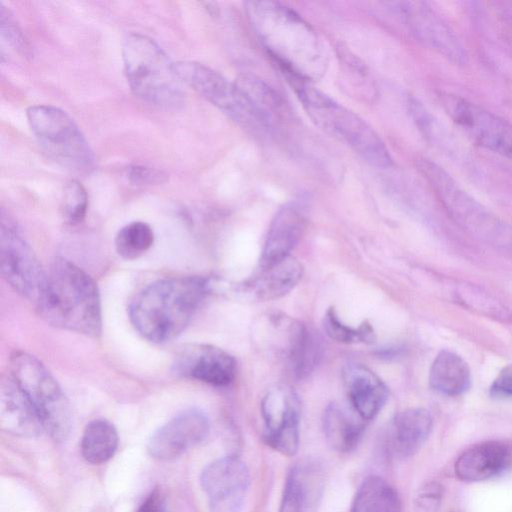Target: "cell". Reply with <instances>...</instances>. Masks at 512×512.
I'll list each match as a JSON object with an SVG mask.
<instances>
[{
  "instance_id": "1",
  "label": "cell",
  "mask_w": 512,
  "mask_h": 512,
  "mask_svg": "<svg viewBox=\"0 0 512 512\" xmlns=\"http://www.w3.org/2000/svg\"><path fill=\"white\" fill-rule=\"evenodd\" d=\"M246 10L258 38L283 74L310 82L324 74L328 63L324 44L299 14L274 1H249Z\"/></svg>"
},
{
  "instance_id": "2",
  "label": "cell",
  "mask_w": 512,
  "mask_h": 512,
  "mask_svg": "<svg viewBox=\"0 0 512 512\" xmlns=\"http://www.w3.org/2000/svg\"><path fill=\"white\" fill-rule=\"evenodd\" d=\"M208 288L207 280L197 276L157 280L132 299L128 308L131 323L148 341L169 342L188 326Z\"/></svg>"
},
{
  "instance_id": "3",
  "label": "cell",
  "mask_w": 512,
  "mask_h": 512,
  "mask_svg": "<svg viewBox=\"0 0 512 512\" xmlns=\"http://www.w3.org/2000/svg\"><path fill=\"white\" fill-rule=\"evenodd\" d=\"M48 324L98 338L102 330L100 296L95 281L65 258H56L35 303Z\"/></svg>"
},
{
  "instance_id": "4",
  "label": "cell",
  "mask_w": 512,
  "mask_h": 512,
  "mask_svg": "<svg viewBox=\"0 0 512 512\" xmlns=\"http://www.w3.org/2000/svg\"><path fill=\"white\" fill-rule=\"evenodd\" d=\"M284 76L316 126L349 146L369 164L379 168L392 164L385 143L365 120L314 87L310 81Z\"/></svg>"
},
{
  "instance_id": "5",
  "label": "cell",
  "mask_w": 512,
  "mask_h": 512,
  "mask_svg": "<svg viewBox=\"0 0 512 512\" xmlns=\"http://www.w3.org/2000/svg\"><path fill=\"white\" fill-rule=\"evenodd\" d=\"M417 168L450 218L470 236L512 258V225L503 221L460 185L435 162L421 158Z\"/></svg>"
},
{
  "instance_id": "6",
  "label": "cell",
  "mask_w": 512,
  "mask_h": 512,
  "mask_svg": "<svg viewBox=\"0 0 512 512\" xmlns=\"http://www.w3.org/2000/svg\"><path fill=\"white\" fill-rule=\"evenodd\" d=\"M127 81L143 101L163 109L176 110L184 104V92L174 63L151 38L131 33L122 46Z\"/></svg>"
},
{
  "instance_id": "7",
  "label": "cell",
  "mask_w": 512,
  "mask_h": 512,
  "mask_svg": "<svg viewBox=\"0 0 512 512\" xmlns=\"http://www.w3.org/2000/svg\"><path fill=\"white\" fill-rule=\"evenodd\" d=\"M27 120L41 149L57 165L76 175L95 169V156L75 121L52 105L27 109Z\"/></svg>"
},
{
  "instance_id": "8",
  "label": "cell",
  "mask_w": 512,
  "mask_h": 512,
  "mask_svg": "<svg viewBox=\"0 0 512 512\" xmlns=\"http://www.w3.org/2000/svg\"><path fill=\"white\" fill-rule=\"evenodd\" d=\"M10 375L36 410L44 430L63 441L71 430L69 402L57 380L35 356L15 351L10 357Z\"/></svg>"
},
{
  "instance_id": "9",
  "label": "cell",
  "mask_w": 512,
  "mask_h": 512,
  "mask_svg": "<svg viewBox=\"0 0 512 512\" xmlns=\"http://www.w3.org/2000/svg\"><path fill=\"white\" fill-rule=\"evenodd\" d=\"M180 80L216 106L231 120L253 133L270 131L235 82H230L212 68L193 61L174 63Z\"/></svg>"
},
{
  "instance_id": "10",
  "label": "cell",
  "mask_w": 512,
  "mask_h": 512,
  "mask_svg": "<svg viewBox=\"0 0 512 512\" xmlns=\"http://www.w3.org/2000/svg\"><path fill=\"white\" fill-rule=\"evenodd\" d=\"M0 263L5 281L20 295L36 303L46 272L13 219L1 210Z\"/></svg>"
},
{
  "instance_id": "11",
  "label": "cell",
  "mask_w": 512,
  "mask_h": 512,
  "mask_svg": "<svg viewBox=\"0 0 512 512\" xmlns=\"http://www.w3.org/2000/svg\"><path fill=\"white\" fill-rule=\"evenodd\" d=\"M445 111L476 144L512 161V124L461 97L441 96Z\"/></svg>"
},
{
  "instance_id": "12",
  "label": "cell",
  "mask_w": 512,
  "mask_h": 512,
  "mask_svg": "<svg viewBox=\"0 0 512 512\" xmlns=\"http://www.w3.org/2000/svg\"><path fill=\"white\" fill-rule=\"evenodd\" d=\"M410 32L424 45L457 65L467 61L465 47L448 23L424 2L394 3Z\"/></svg>"
},
{
  "instance_id": "13",
  "label": "cell",
  "mask_w": 512,
  "mask_h": 512,
  "mask_svg": "<svg viewBox=\"0 0 512 512\" xmlns=\"http://www.w3.org/2000/svg\"><path fill=\"white\" fill-rule=\"evenodd\" d=\"M265 423V440L286 456L296 454L299 446V403L294 392L285 385L271 388L261 403Z\"/></svg>"
},
{
  "instance_id": "14",
  "label": "cell",
  "mask_w": 512,
  "mask_h": 512,
  "mask_svg": "<svg viewBox=\"0 0 512 512\" xmlns=\"http://www.w3.org/2000/svg\"><path fill=\"white\" fill-rule=\"evenodd\" d=\"M211 512H239L247 494L250 475L237 457H224L205 467L200 477Z\"/></svg>"
},
{
  "instance_id": "15",
  "label": "cell",
  "mask_w": 512,
  "mask_h": 512,
  "mask_svg": "<svg viewBox=\"0 0 512 512\" xmlns=\"http://www.w3.org/2000/svg\"><path fill=\"white\" fill-rule=\"evenodd\" d=\"M173 371L182 377L215 386H227L235 378L236 361L221 348L191 343L182 346L173 361Z\"/></svg>"
},
{
  "instance_id": "16",
  "label": "cell",
  "mask_w": 512,
  "mask_h": 512,
  "mask_svg": "<svg viewBox=\"0 0 512 512\" xmlns=\"http://www.w3.org/2000/svg\"><path fill=\"white\" fill-rule=\"evenodd\" d=\"M209 430V420L204 412L185 410L154 433L147 446L148 453L157 460L174 459L205 440Z\"/></svg>"
},
{
  "instance_id": "17",
  "label": "cell",
  "mask_w": 512,
  "mask_h": 512,
  "mask_svg": "<svg viewBox=\"0 0 512 512\" xmlns=\"http://www.w3.org/2000/svg\"><path fill=\"white\" fill-rule=\"evenodd\" d=\"M432 424V416L424 408H408L397 413L384 432V452L396 460L413 456L429 437Z\"/></svg>"
},
{
  "instance_id": "18",
  "label": "cell",
  "mask_w": 512,
  "mask_h": 512,
  "mask_svg": "<svg viewBox=\"0 0 512 512\" xmlns=\"http://www.w3.org/2000/svg\"><path fill=\"white\" fill-rule=\"evenodd\" d=\"M324 483L321 463L312 458L297 461L287 475L279 512H317Z\"/></svg>"
},
{
  "instance_id": "19",
  "label": "cell",
  "mask_w": 512,
  "mask_h": 512,
  "mask_svg": "<svg viewBox=\"0 0 512 512\" xmlns=\"http://www.w3.org/2000/svg\"><path fill=\"white\" fill-rule=\"evenodd\" d=\"M306 227L302 205L290 202L275 214L268 229L260 257V270L266 269L290 256Z\"/></svg>"
},
{
  "instance_id": "20",
  "label": "cell",
  "mask_w": 512,
  "mask_h": 512,
  "mask_svg": "<svg viewBox=\"0 0 512 512\" xmlns=\"http://www.w3.org/2000/svg\"><path fill=\"white\" fill-rule=\"evenodd\" d=\"M0 426L20 437H36L45 431L33 405L10 374L0 381Z\"/></svg>"
},
{
  "instance_id": "21",
  "label": "cell",
  "mask_w": 512,
  "mask_h": 512,
  "mask_svg": "<svg viewBox=\"0 0 512 512\" xmlns=\"http://www.w3.org/2000/svg\"><path fill=\"white\" fill-rule=\"evenodd\" d=\"M343 382L352 408L363 421L373 419L388 399L387 386L363 365H347L343 370Z\"/></svg>"
},
{
  "instance_id": "22",
  "label": "cell",
  "mask_w": 512,
  "mask_h": 512,
  "mask_svg": "<svg viewBox=\"0 0 512 512\" xmlns=\"http://www.w3.org/2000/svg\"><path fill=\"white\" fill-rule=\"evenodd\" d=\"M512 466L510 449L499 442H484L463 452L455 463V474L463 481L478 482L503 475Z\"/></svg>"
},
{
  "instance_id": "23",
  "label": "cell",
  "mask_w": 512,
  "mask_h": 512,
  "mask_svg": "<svg viewBox=\"0 0 512 512\" xmlns=\"http://www.w3.org/2000/svg\"><path fill=\"white\" fill-rule=\"evenodd\" d=\"M285 343L293 374L298 379L306 378L313 372L322 356L319 336L304 324L290 322Z\"/></svg>"
},
{
  "instance_id": "24",
  "label": "cell",
  "mask_w": 512,
  "mask_h": 512,
  "mask_svg": "<svg viewBox=\"0 0 512 512\" xmlns=\"http://www.w3.org/2000/svg\"><path fill=\"white\" fill-rule=\"evenodd\" d=\"M303 266L296 258L289 256L284 260L260 270L248 287L260 300H275L288 294L301 280Z\"/></svg>"
},
{
  "instance_id": "25",
  "label": "cell",
  "mask_w": 512,
  "mask_h": 512,
  "mask_svg": "<svg viewBox=\"0 0 512 512\" xmlns=\"http://www.w3.org/2000/svg\"><path fill=\"white\" fill-rule=\"evenodd\" d=\"M429 384L434 391L442 395H461L470 387V369L461 356L449 350H442L431 365Z\"/></svg>"
},
{
  "instance_id": "26",
  "label": "cell",
  "mask_w": 512,
  "mask_h": 512,
  "mask_svg": "<svg viewBox=\"0 0 512 512\" xmlns=\"http://www.w3.org/2000/svg\"><path fill=\"white\" fill-rule=\"evenodd\" d=\"M235 83L270 130L285 116L284 100L265 80L252 74H243Z\"/></svg>"
},
{
  "instance_id": "27",
  "label": "cell",
  "mask_w": 512,
  "mask_h": 512,
  "mask_svg": "<svg viewBox=\"0 0 512 512\" xmlns=\"http://www.w3.org/2000/svg\"><path fill=\"white\" fill-rule=\"evenodd\" d=\"M323 430L328 444L338 452H349L361 439L364 425L337 404H330L323 416Z\"/></svg>"
},
{
  "instance_id": "28",
  "label": "cell",
  "mask_w": 512,
  "mask_h": 512,
  "mask_svg": "<svg viewBox=\"0 0 512 512\" xmlns=\"http://www.w3.org/2000/svg\"><path fill=\"white\" fill-rule=\"evenodd\" d=\"M350 512H401V503L394 488L373 475L358 488Z\"/></svg>"
},
{
  "instance_id": "29",
  "label": "cell",
  "mask_w": 512,
  "mask_h": 512,
  "mask_svg": "<svg viewBox=\"0 0 512 512\" xmlns=\"http://www.w3.org/2000/svg\"><path fill=\"white\" fill-rule=\"evenodd\" d=\"M118 446V434L112 423L105 419L91 421L81 438L83 458L92 464L108 461Z\"/></svg>"
},
{
  "instance_id": "30",
  "label": "cell",
  "mask_w": 512,
  "mask_h": 512,
  "mask_svg": "<svg viewBox=\"0 0 512 512\" xmlns=\"http://www.w3.org/2000/svg\"><path fill=\"white\" fill-rule=\"evenodd\" d=\"M455 296L461 304L473 311L500 321H510L512 312L491 294L472 284H460Z\"/></svg>"
},
{
  "instance_id": "31",
  "label": "cell",
  "mask_w": 512,
  "mask_h": 512,
  "mask_svg": "<svg viewBox=\"0 0 512 512\" xmlns=\"http://www.w3.org/2000/svg\"><path fill=\"white\" fill-rule=\"evenodd\" d=\"M154 242L151 226L142 221L131 222L122 227L115 237L117 253L127 260L142 256Z\"/></svg>"
},
{
  "instance_id": "32",
  "label": "cell",
  "mask_w": 512,
  "mask_h": 512,
  "mask_svg": "<svg viewBox=\"0 0 512 512\" xmlns=\"http://www.w3.org/2000/svg\"><path fill=\"white\" fill-rule=\"evenodd\" d=\"M323 325L327 335L338 342L372 343L375 340L373 329L368 323L352 328L340 321L333 308L326 312Z\"/></svg>"
},
{
  "instance_id": "33",
  "label": "cell",
  "mask_w": 512,
  "mask_h": 512,
  "mask_svg": "<svg viewBox=\"0 0 512 512\" xmlns=\"http://www.w3.org/2000/svg\"><path fill=\"white\" fill-rule=\"evenodd\" d=\"M88 207V195L84 186L76 179L66 183L62 198V215L70 225H76L85 218Z\"/></svg>"
},
{
  "instance_id": "34",
  "label": "cell",
  "mask_w": 512,
  "mask_h": 512,
  "mask_svg": "<svg viewBox=\"0 0 512 512\" xmlns=\"http://www.w3.org/2000/svg\"><path fill=\"white\" fill-rule=\"evenodd\" d=\"M0 23L2 38L6 39L7 42L19 51L27 53L28 50L25 39L10 11L7 10L3 4H1L0 8Z\"/></svg>"
},
{
  "instance_id": "35",
  "label": "cell",
  "mask_w": 512,
  "mask_h": 512,
  "mask_svg": "<svg viewBox=\"0 0 512 512\" xmlns=\"http://www.w3.org/2000/svg\"><path fill=\"white\" fill-rule=\"evenodd\" d=\"M127 179L134 185H157L164 183L168 175L162 170L142 165H131L126 169Z\"/></svg>"
},
{
  "instance_id": "36",
  "label": "cell",
  "mask_w": 512,
  "mask_h": 512,
  "mask_svg": "<svg viewBox=\"0 0 512 512\" xmlns=\"http://www.w3.org/2000/svg\"><path fill=\"white\" fill-rule=\"evenodd\" d=\"M443 495V487L437 482H430L422 487L415 500L416 512H436Z\"/></svg>"
},
{
  "instance_id": "37",
  "label": "cell",
  "mask_w": 512,
  "mask_h": 512,
  "mask_svg": "<svg viewBox=\"0 0 512 512\" xmlns=\"http://www.w3.org/2000/svg\"><path fill=\"white\" fill-rule=\"evenodd\" d=\"M489 393L495 398H512V364L500 371L491 384Z\"/></svg>"
},
{
  "instance_id": "38",
  "label": "cell",
  "mask_w": 512,
  "mask_h": 512,
  "mask_svg": "<svg viewBox=\"0 0 512 512\" xmlns=\"http://www.w3.org/2000/svg\"><path fill=\"white\" fill-rule=\"evenodd\" d=\"M138 512H165V501L161 492L155 489L141 505Z\"/></svg>"
}]
</instances>
